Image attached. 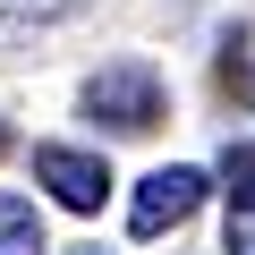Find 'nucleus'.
Returning <instances> with one entry per match:
<instances>
[{
    "label": "nucleus",
    "mask_w": 255,
    "mask_h": 255,
    "mask_svg": "<svg viewBox=\"0 0 255 255\" xmlns=\"http://www.w3.org/2000/svg\"><path fill=\"white\" fill-rule=\"evenodd\" d=\"M85 111L102 128H119V136L162 128V77H153V60H111L102 77H85Z\"/></svg>",
    "instance_id": "obj_1"
},
{
    "label": "nucleus",
    "mask_w": 255,
    "mask_h": 255,
    "mask_svg": "<svg viewBox=\"0 0 255 255\" xmlns=\"http://www.w3.org/2000/svg\"><path fill=\"white\" fill-rule=\"evenodd\" d=\"M196 204H204V170H196V162H162V170L136 179V196H128V230H136V238H162V230H179Z\"/></svg>",
    "instance_id": "obj_2"
},
{
    "label": "nucleus",
    "mask_w": 255,
    "mask_h": 255,
    "mask_svg": "<svg viewBox=\"0 0 255 255\" xmlns=\"http://www.w3.org/2000/svg\"><path fill=\"white\" fill-rule=\"evenodd\" d=\"M34 179L68 213H102V196H111V162L102 153H77V145H34Z\"/></svg>",
    "instance_id": "obj_3"
},
{
    "label": "nucleus",
    "mask_w": 255,
    "mask_h": 255,
    "mask_svg": "<svg viewBox=\"0 0 255 255\" xmlns=\"http://www.w3.org/2000/svg\"><path fill=\"white\" fill-rule=\"evenodd\" d=\"M0 255H43V213L17 187H0Z\"/></svg>",
    "instance_id": "obj_4"
},
{
    "label": "nucleus",
    "mask_w": 255,
    "mask_h": 255,
    "mask_svg": "<svg viewBox=\"0 0 255 255\" xmlns=\"http://www.w3.org/2000/svg\"><path fill=\"white\" fill-rule=\"evenodd\" d=\"M221 255H255V179H230V221H221Z\"/></svg>",
    "instance_id": "obj_5"
},
{
    "label": "nucleus",
    "mask_w": 255,
    "mask_h": 255,
    "mask_svg": "<svg viewBox=\"0 0 255 255\" xmlns=\"http://www.w3.org/2000/svg\"><path fill=\"white\" fill-rule=\"evenodd\" d=\"M77 9H85V0H0V26H60Z\"/></svg>",
    "instance_id": "obj_6"
},
{
    "label": "nucleus",
    "mask_w": 255,
    "mask_h": 255,
    "mask_svg": "<svg viewBox=\"0 0 255 255\" xmlns=\"http://www.w3.org/2000/svg\"><path fill=\"white\" fill-rule=\"evenodd\" d=\"M221 170H230V179H255V145H230V153H221Z\"/></svg>",
    "instance_id": "obj_7"
},
{
    "label": "nucleus",
    "mask_w": 255,
    "mask_h": 255,
    "mask_svg": "<svg viewBox=\"0 0 255 255\" xmlns=\"http://www.w3.org/2000/svg\"><path fill=\"white\" fill-rule=\"evenodd\" d=\"M0 153H9V128H0Z\"/></svg>",
    "instance_id": "obj_8"
},
{
    "label": "nucleus",
    "mask_w": 255,
    "mask_h": 255,
    "mask_svg": "<svg viewBox=\"0 0 255 255\" xmlns=\"http://www.w3.org/2000/svg\"><path fill=\"white\" fill-rule=\"evenodd\" d=\"M77 255H102V247H77Z\"/></svg>",
    "instance_id": "obj_9"
}]
</instances>
